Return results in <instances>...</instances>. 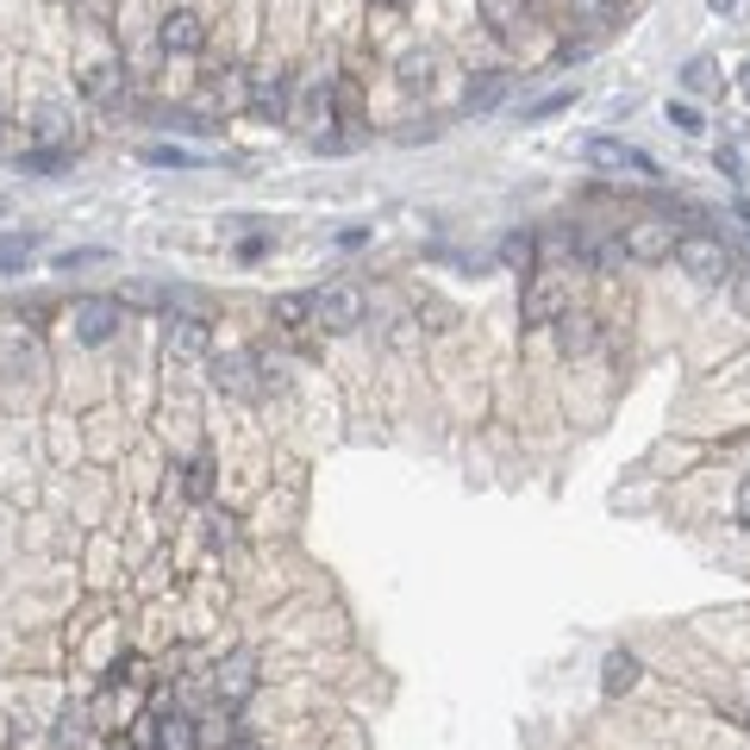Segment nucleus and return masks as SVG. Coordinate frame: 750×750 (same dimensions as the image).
<instances>
[{
    "instance_id": "obj_1",
    "label": "nucleus",
    "mask_w": 750,
    "mask_h": 750,
    "mask_svg": "<svg viewBox=\"0 0 750 750\" xmlns=\"http://www.w3.org/2000/svg\"><path fill=\"white\" fill-rule=\"evenodd\" d=\"M588 163L607 176H632V182H656V157L625 138H588Z\"/></svg>"
},
{
    "instance_id": "obj_2",
    "label": "nucleus",
    "mask_w": 750,
    "mask_h": 750,
    "mask_svg": "<svg viewBox=\"0 0 750 750\" xmlns=\"http://www.w3.org/2000/svg\"><path fill=\"white\" fill-rule=\"evenodd\" d=\"M363 288H351V282H338V288H320L313 294V325L320 332H357L363 325Z\"/></svg>"
},
{
    "instance_id": "obj_3",
    "label": "nucleus",
    "mask_w": 750,
    "mask_h": 750,
    "mask_svg": "<svg viewBox=\"0 0 750 750\" xmlns=\"http://www.w3.org/2000/svg\"><path fill=\"white\" fill-rule=\"evenodd\" d=\"M675 263H682V275H694V282H725V270H732V256H725V244L707 238V232H688L682 244H675Z\"/></svg>"
},
{
    "instance_id": "obj_4",
    "label": "nucleus",
    "mask_w": 750,
    "mask_h": 750,
    "mask_svg": "<svg viewBox=\"0 0 750 750\" xmlns=\"http://www.w3.org/2000/svg\"><path fill=\"white\" fill-rule=\"evenodd\" d=\"M569 313V288H563L557 270H532L526 282V325H557Z\"/></svg>"
},
{
    "instance_id": "obj_5",
    "label": "nucleus",
    "mask_w": 750,
    "mask_h": 750,
    "mask_svg": "<svg viewBox=\"0 0 750 750\" xmlns=\"http://www.w3.org/2000/svg\"><path fill=\"white\" fill-rule=\"evenodd\" d=\"M119 325H126V306L113 301V294H88V301H76V338H81V344H107Z\"/></svg>"
},
{
    "instance_id": "obj_6",
    "label": "nucleus",
    "mask_w": 750,
    "mask_h": 750,
    "mask_svg": "<svg viewBox=\"0 0 750 750\" xmlns=\"http://www.w3.org/2000/svg\"><path fill=\"white\" fill-rule=\"evenodd\" d=\"M625 256H632V263H663V256H675V225L670 220H639V225H625Z\"/></svg>"
},
{
    "instance_id": "obj_7",
    "label": "nucleus",
    "mask_w": 750,
    "mask_h": 750,
    "mask_svg": "<svg viewBox=\"0 0 750 750\" xmlns=\"http://www.w3.org/2000/svg\"><path fill=\"white\" fill-rule=\"evenodd\" d=\"M213 694H220V707H244L256 694V656L251 651H232L220 663V675H213Z\"/></svg>"
},
{
    "instance_id": "obj_8",
    "label": "nucleus",
    "mask_w": 750,
    "mask_h": 750,
    "mask_svg": "<svg viewBox=\"0 0 750 750\" xmlns=\"http://www.w3.org/2000/svg\"><path fill=\"white\" fill-rule=\"evenodd\" d=\"M251 376H256V357H244V351H225V357H213V388H220V395L256 400L263 388H256Z\"/></svg>"
},
{
    "instance_id": "obj_9",
    "label": "nucleus",
    "mask_w": 750,
    "mask_h": 750,
    "mask_svg": "<svg viewBox=\"0 0 750 750\" xmlns=\"http://www.w3.org/2000/svg\"><path fill=\"white\" fill-rule=\"evenodd\" d=\"M557 344H563V357H588L594 344H601V320H594V313H563Z\"/></svg>"
},
{
    "instance_id": "obj_10",
    "label": "nucleus",
    "mask_w": 750,
    "mask_h": 750,
    "mask_svg": "<svg viewBox=\"0 0 750 750\" xmlns=\"http://www.w3.org/2000/svg\"><path fill=\"white\" fill-rule=\"evenodd\" d=\"M207 45V26H201V13H188V7H176V13L163 19V50H201Z\"/></svg>"
},
{
    "instance_id": "obj_11",
    "label": "nucleus",
    "mask_w": 750,
    "mask_h": 750,
    "mask_svg": "<svg viewBox=\"0 0 750 750\" xmlns=\"http://www.w3.org/2000/svg\"><path fill=\"white\" fill-rule=\"evenodd\" d=\"M644 675V663L632 651H607V663H601V694H632Z\"/></svg>"
},
{
    "instance_id": "obj_12",
    "label": "nucleus",
    "mask_w": 750,
    "mask_h": 750,
    "mask_svg": "<svg viewBox=\"0 0 750 750\" xmlns=\"http://www.w3.org/2000/svg\"><path fill=\"white\" fill-rule=\"evenodd\" d=\"M163 344H169V357H201L213 344V332H207V320H169V332H163Z\"/></svg>"
},
{
    "instance_id": "obj_13",
    "label": "nucleus",
    "mask_w": 750,
    "mask_h": 750,
    "mask_svg": "<svg viewBox=\"0 0 750 750\" xmlns=\"http://www.w3.org/2000/svg\"><path fill=\"white\" fill-rule=\"evenodd\" d=\"M251 107L263 113V119L288 113V81H282V76H256V81H251Z\"/></svg>"
},
{
    "instance_id": "obj_14",
    "label": "nucleus",
    "mask_w": 750,
    "mask_h": 750,
    "mask_svg": "<svg viewBox=\"0 0 750 750\" xmlns=\"http://www.w3.org/2000/svg\"><path fill=\"white\" fill-rule=\"evenodd\" d=\"M157 744L163 750H194V744H201V732H194L188 713H163L157 719Z\"/></svg>"
},
{
    "instance_id": "obj_15",
    "label": "nucleus",
    "mask_w": 750,
    "mask_h": 750,
    "mask_svg": "<svg viewBox=\"0 0 750 750\" xmlns=\"http://www.w3.org/2000/svg\"><path fill=\"white\" fill-rule=\"evenodd\" d=\"M207 100H213V107H244V100H251V88H244L238 69H220V81H207Z\"/></svg>"
},
{
    "instance_id": "obj_16",
    "label": "nucleus",
    "mask_w": 750,
    "mask_h": 750,
    "mask_svg": "<svg viewBox=\"0 0 750 750\" xmlns=\"http://www.w3.org/2000/svg\"><path fill=\"white\" fill-rule=\"evenodd\" d=\"M32 251H38V232H7V238H0V270H26Z\"/></svg>"
},
{
    "instance_id": "obj_17",
    "label": "nucleus",
    "mask_w": 750,
    "mask_h": 750,
    "mask_svg": "<svg viewBox=\"0 0 750 750\" xmlns=\"http://www.w3.org/2000/svg\"><path fill=\"white\" fill-rule=\"evenodd\" d=\"M144 163H157V169H201L207 157H194V150H182V144H150Z\"/></svg>"
},
{
    "instance_id": "obj_18",
    "label": "nucleus",
    "mask_w": 750,
    "mask_h": 750,
    "mask_svg": "<svg viewBox=\"0 0 750 750\" xmlns=\"http://www.w3.org/2000/svg\"><path fill=\"white\" fill-rule=\"evenodd\" d=\"M500 95H507V76H500V69H481V76L469 81V95H464V100H469V107H495Z\"/></svg>"
},
{
    "instance_id": "obj_19",
    "label": "nucleus",
    "mask_w": 750,
    "mask_h": 750,
    "mask_svg": "<svg viewBox=\"0 0 750 750\" xmlns=\"http://www.w3.org/2000/svg\"><path fill=\"white\" fill-rule=\"evenodd\" d=\"M682 88H688V95H713V88H719V69H713V57H688V69H682Z\"/></svg>"
},
{
    "instance_id": "obj_20",
    "label": "nucleus",
    "mask_w": 750,
    "mask_h": 750,
    "mask_svg": "<svg viewBox=\"0 0 750 750\" xmlns=\"http://www.w3.org/2000/svg\"><path fill=\"white\" fill-rule=\"evenodd\" d=\"M81 738H88V713H81V707H64V713H57V744L76 750Z\"/></svg>"
},
{
    "instance_id": "obj_21",
    "label": "nucleus",
    "mask_w": 750,
    "mask_h": 750,
    "mask_svg": "<svg viewBox=\"0 0 750 750\" xmlns=\"http://www.w3.org/2000/svg\"><path fill=\"white\" fill-rule=\"evenodd\" d=\"M431 69H438V57H431V50H413V57L400 64V81H407V88H419V81H431Z\"/></svg>"
},
{
    "instance_id": "obj_22",
    "label": "nucleus",
    "mask_w": 750,
    "mask_h": 750,
    "mask_svg": "<svg viewBox=\"0 0 750 750\" xmlns=\"http://www.w3.org/2000/svg\"><path fill=\"white\" fill-rule=\"evenodd\" d=\"M670 126L675 132H707V119H701V107H694V100H670Z\"/></svg>"
},
{
    "instance_id": "obj_23",
    "label": "nucleus",
    "mask_w": 750,
    "mask_h": 750,
    "mask_svg": "<svg viewBox=\"0 0 750 750\" xmlns=\"http://www.w3.org/2000/svg\"><path fill=\"white\" fill-rule=\"evenodd\" d=\"M188 495L194 500L213 495V457H194V464H188Z\"/></svg>"
},
{
    "instance_id": "obj_24",
    "label": "nucleus",
    "mask_w": 750,
    "mask_h": 750,
    "mask_svg": "<svg viewBox=\"0 0 750 750\" xmlns=\"http://www.w3.org/2000/svg\"><path fill=\"white\" fill-rule=\"evenodd\" d=\"M306 313H313V294H282L275 301V320H288V325H301Z\"/></svg>"
},
{
    "instance_id": "obj_25",
    "label": "nucleus",
    "mask_w": 750,
    "mask_h": 750,
    "mask_svg": "<svg viewBox=\"0 0 750 750\" xmlns=\"http://www.w3.org/2000/svg\"><path fill=\"white\" fill-rule=\"evenodd\" d=\"M532 251H538V238H532V232H513V238L500 244V256H507V263H532Z\"/></svg>"
},
{
    "instance_id": "obj_26",
    "label": "nucleus",
    "mask_w": 750,
    "mask_h": 750,
    "mask_svg": "<svg viewBox=\"0 0 750 750\" xmlns=\"http://www.w3.org/2000/svg\"><path fill=\"white\" fill-rule=\"evenodd\" d=\"M613 7H620V0H569V13L594 19V26H607V19H613Z\"/></svg>"
},
{
    "instance_id": "obj_27",
    "label": "nucleus",
    "mask_w": 750,
    "mask_h": 750,
    "mask_svg": "<svg viewBox=\"0 0 750 750\" xmlns=\"http://www.w3.org/2000/svg\"><path fill=\"white\" fill-rule=\"evenodd\" d=\"M569 88H557V95H544V100H532V107H526V119H551V113H563V107H569Z\"/></svg>"
},
{
    "instance_id": "obj_28",
    "label": "nucleus",
    "mask_w": 750,
    "mask_h": 750,
    "mask_svg": "<svg viewBox=\"0 0 750 750\" xmlns=\"http://www.w3.org/2000/svg\"><path fill=\"white\" fill-rule=\"evenodd\" d=\"M64 150H32V157H19V169H38V176H45V169H64Z\"/></svg>"
},
{
    "instance_id": "obj_29",
    "label": "nucleus",
    "mask_w": 750,
    "mask_h": 750,
    "mask_svg": "<svg viewBox=\"0 0 750 750\" xmlns=\"http://www.w3.org/2000/svg\"><path fill=\"white\" fill-rule=\"evenodd\" d=\"M88 263H100V251H64L57 256V270H88Z\"/></svg>"
},
{
    "instance_id": "obj_30",
    "label": "nucleus",
    "mask_w": 750,
    "mask_h": 750,
    "mask_svg": "<svg viewBox=\"0 0 750 750\" xmlns=\"http://www.w3.org/2000/svg\"><path fill=\"white\" fill-rule=\"evenodd\" d=\"M38 132H45V138H57V132H64V113H57V107H38Z\"/></svg>"
},
{
    "instance_id": "obj_31",
    "label": "nucleus",
    "mask_w": 750,
    "mask_h": 750,
    "mask_svg": "<svg viewBox=\"0 0 750 750\" xmlns=\"http://www.w3.org/2000/svg\"><path fill=\"white\" fill-rule=\"evenodd\" d=\"M732 301H738V313H744V320H750V270H744V275H738V282H732Z\"/></svg>"
},
{
    "instance_id": "obj_32",
    "label": "nucleus",
    "mask_w": 750,
    "mask_h": 750,
    "mask_svg": "<svg viewBox=\"0 0 750 750\" xmlns=\"http://www.w3.org/2000/svg\"><path fill=\"white\" fill-rule=\"evenodd\" d=\"M738 526L750 532V481H744V488H738Z\"/></svg>"
},
{
    "instance_id": "obj_33",
    "label": "nucleus",
    "mask_w": 750,
    "mask_h": 750,
    "mask_svg": "<svg viewBox=\"0 0 750 750\" xmlns=\"http://www.w3.org/2000/svg\"><path fill=\"white\" fill-rule=\"evenodd\" d=\"M738 88H744V100H750V64H744V69H738Z\"/></svg>"
},
{
    "instance_id": "obj_34",
    "label": "nucleus",
    "mask_w": 750,
    "mask_h": 750,
    "mask_svg": "<svg viewBox=\"0 0 750 750\" xmlns=\"http://www.w3.org/2000/svg\"><path fill=\"white\" fill-rule=\"evenodd\" d=\"M707 7H719V13H725V7H732V0H707Z\"/></svg>"
},
{
    "instance_id": "obj_35",
    "label": "nucleus",
    "mask_w": 750,
    "mask_h": 750,
    "mask_svg": "<svg viewBox=\"0 0 750 750\" xmlns=\"http://www.w3.org/2000/svg\"><path fill=\"white\" fill-rule=\"evenodd\" d=\"M382 7H413V0H382Z\"/></svg>"
},
{
    "instance_id": "obj_36",
    "label": "nucleus",
    "mask_w": 750,
    "mask_h": 750,
    "mask_svg": "<svg viewBox=\"0 0 750 750\" xmlns=\"http://www.w3.org/2000/svg\"><path fill=\"white\" fill-rule=\"evenodd\" d=\"M0 213H7V201H0Z\"/></svg>"
}]
</instances>
